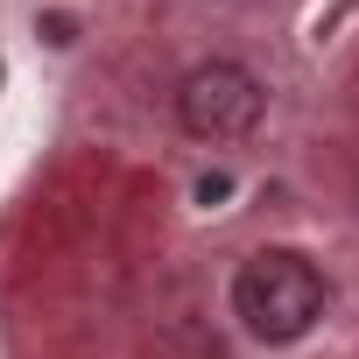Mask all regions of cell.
Listing matches in <instances>:
<instances>
[{"label":"cell","instance_id":"obj_2","mask_svg":"<svg viewBox=\"0 0 359 359\" xmlns=\"http://www.w3.org/2000/svg\"><path fill=\"white\" fill-rule=\"evenodd\" d=\"M261 78L247 64H198L184 85H176V120L198 141H240L261 127Z\"/></svg>","mask_w":359,"mask_h":359},{"label":"cell","instance_id":"obj_1","mask_svg":"<svg viewBox=\"0 0 359 359\" xmlns=\"http://www.w3.org/2000/svg\"><path fill=\"white\" fill-rule=\"evenodd\" d=\"M233 310L261 345H289L324 317V275L296 254V247H261L240 275H233Z\"/></svg>","mask_w":359,"mask_h":359}]
</instances>
